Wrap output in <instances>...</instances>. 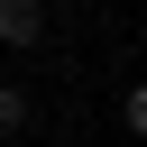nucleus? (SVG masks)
<instances>
[{
	"instance_id": "nucleus-2",
	"label": "nucleus",
	"mask_w": 147,
	"mask_h": 147,
	"mask_svg": "<svg viewBox=\"0 0 147 147\" xmlns=\"http://www.w3.org/2000/svg\"><path fill=\"white\" fill-rule=\"evenodd\" d=\"M0 129H28V92L18 83H0Z\"/></svg>"
},
{
	"instance_id": "nucleus-3",
	"label": "nucleus",
	"mask_w": 147,
	"mask_h": 147,
	"mask_svg": "<svg viewBox=\"0 0 147 147\" xmlns=\"http://www.w3.org/2000/svg\"><path fill=\"white\" fill-rule=\"evenodd\" d=\"M129 129L147 138V83H129Z\"/></svg>"
},
{
	"instance_id": "nucleus-1",
	"label": "nucleus",
	"mask_w": 147,
	"mask_h": 147,
	"mask_svg": "<svg viewBox=\"0 0 147 147\" xmlns=\"http://www.w3.org/2000/svg\"><path fill=\"white\" fill-rule=\"evenodd\" d=\"M46 37V0H0V46H37Z\"/></svg>"
}]
</instances>
